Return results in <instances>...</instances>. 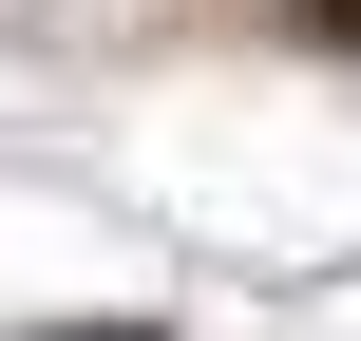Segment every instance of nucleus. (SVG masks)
<instances>
[{"label":"nucleus","instance_id":"f03ea898","mask_svg":"<svg viewBox=\"0 0 361 341\" xmlns=\"http://www.w3.org/2000/svg\"><path fill=\"white\" fill-rule=\"evenodd\" d=\"M343 19H361V0H343Z\"/></svg>","mask_w":361,"mask_h":341},{"label":"nucleus","instance_id":"f257e3e1","mask_svg":"<svg viewBox=\"0 0 361 341\" xmlns=\"http://www.w3.org/2000/svg\"><path fill=\"white\" fill-rule=\"evenodd\" d=\"M95 341H133V323H95Z\"/></svg>","mask_w":361,"mask_h":341}]
</instances>
